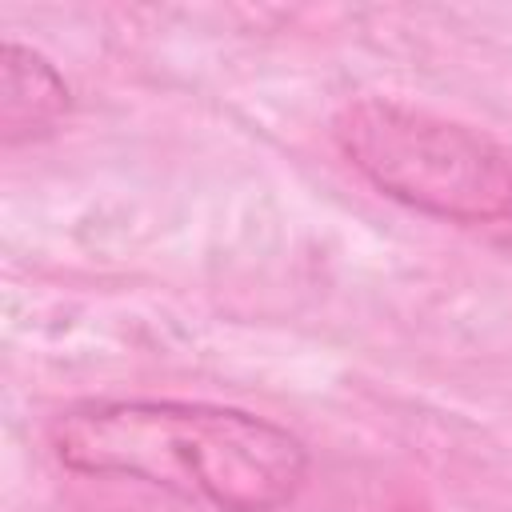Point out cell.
Listing matches in <instances>:
<instances>
[{
	"label": "cell",
	"instance_id": "2",
	"mask_svg": "<svg viewBox=\"0 0 512 512\" xmlns=\"http://www.w3.org/2000/svg\"><path fill=\"white\" fill-rule=\"evenodd\" d=\"M340 156L380 196L448 224L512 220V148L488 132L388 96H356L336 120Z\"/></svg>",
	"mask_w": 512,
	"mask_h": 512
},
{
	"label": "cell",
	"instance_id": "3",
	"mask_svg": "<svg viewBox=\"0 0 512 512\" xmlns=\"http://www.w3.org/2000/svg\"><path fill=\"white\" fill-rule=\"evenodd\" d=\"M72 112V88L60 76V68L20 44L4 40L0 44V144L20 148L48 140L64 116Z\"/></svg>",
	"mask_w": 512,
	"mask_h": 512
},
{
	"label": "cell",
	"instance_id": "1",
	"mask_svg": "<svg viewBox=\"0 0 512 512\" xmlns=\"http://www.w3.org/2000/svg\"><path fill=\"white\" fill-rule=\"evenodd\" d=\"M60 468L132 480L212 512H284L308 484V444L248 408L116 396L80 400L48 424Z\"/></svg>",
	"mask_w": 512,
	"mask_h": 512
}]
</instances>
